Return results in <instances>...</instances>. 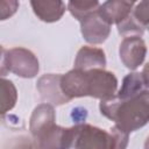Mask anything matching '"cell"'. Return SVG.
<instances>
[{"label":"cell","mask_w":149,"mask_h":149,"mask_svg":"<svg viewBox=\"0 0 149 149\" xmlns=\"http://www.w3.org/2000/svg\"><path fill=\"white\" fill-rule=\"evenodd\" d=\"M99 108L104 116L130 134L149 122V88L127 98L114 94L101 100Z\"/></svg>","instance_id":"cell-1"},{"label":"cell","mask_w":149,"mask_h":149,"mask_svg":"<svg viewBox=\"0 0 149 149\" xmlns=\"http://www.w3.org/2000/svg\"><path fill=\"white\" fill-rule=\"evenodd\" d=\"M54 106L47 102L40 104L33 111L29 121V130L38 148H62L65 129L56 125Z\"/></svg>","instance_id":"cell-2"},{"label":"cell","mask_w":149,"mask_h":149,"mask_svg":"<svg viewBox=\"0 0 149 149\" xmlns=\"http://www.w3.org/2000/svg\"><path fill=\"white\" fill-rule=\"evenodd\" d=\"M65 148L113 149L115 148V142L111 132L87 123H77L65 130L64 149Z\"/></svg>","instance_id":"cell-3"},{"label":"cell","mask_w":149,"mask_h":149,"mask_svg":"<svg viewBox=\"0 0 149 149\" xmlns=\"http://www.w3.org/2000/svg\"><path fill=\"white\" fill-rule=\"evenodd\" d=\"M40 70L37 57L26 48H12L6 50L2 48L1 55V76L5 72H12L21 78H34Z\"/></svg>","instance_id":"cell-4"},{"label":"cell","mask_w":149,"mask_h":149,"mask_svg":"<svg viewBox=\"0 0 149 149\" xmlns=\"http://www.w3.org/2000/svg\"><path fill=\"white\" fill-rule=\"evenodd\" d=\"M118 90V79L113 72L105 69H92L85 71V93L86 97L95 99H107L115 94Z\"/></svg>","instance_id":"cell-5"},{"label":"cell","mask_w":149,"mask_h":149,"mask_svg":"<svg viewBox=\"0 0 149 149\" xmlns=\"http://www.w3.org/2000/svg\"><path fill=\"white\" fill-rule=\"evenodd\" d=\"M119 55L122 64L129 70H136L144 61L147 55V45L144 41L137 36H126L120 43Z\"/></svg>","instance_id":"cell-6"},{"label":"cell","mask_w":149,"mask_h":149,"mask_svg":"<svg viewBox=\"0 0 149 149\" xmlns=\"http://www.w3.org/2000/svg\"><path fill=\"white\" fill-rule=\"evenodd\" d=\"M80 31L87 43L101 44L109 36L111 24L97 10L80 21Z\"/></svg>","instance_id":"cell-7"},{"label":"cell","mask_w":149,"mask_h":149,"mask_svg":"<svg viewBox=\"0 0 149 149\" xmlns=\"http://www.w3.org/2000/svg\"><path fill=\"white\" fill-rule=\"evenodd\" d=\"M61 77L62 74L48 73L43 74L36 83V88L41 95V99L52 106H61L68 104L69 99L62 91L61 87Z\"/></svg>","instance_id":"cell-8"},{"label":"cell","mask_w":149,"mask_h":149,"mask_svg":"<svg viewBox=\"0 0 149 149\" xmlns=\"http://www.w3.org/2000/svg\"><path fill=\"white\" fill-rule=\"evenodd\" d=\"M133 6L134 2L130 0H106L99 6L98 12L109 24H118L130 15Z\"/></svg>","instance_id":"cell-9"},{"label":"cell","mask_w":149,"mask_h":149,"mask_svg":"<svg viewBox=\"0 0 149 149\" xmlns=\"http://www.w3.org/2000/svg\"><path fill=\"white\" fill-rule=\"evenodd\" d=\"M34 14L43 22L52 23L59 21L65 13L63 0H29Z\"/></svg>","instance_id":"cell-10"},{"label":"cell","mask_w":149,"mask_h":149,"mask_svg":"<svg viewBox=\"0 0 149 149\" xmlns=\"http://www.w3.org/2000/svg\"><path fill=\"white\" fill-rule=\"evenodd\" d=\"M105 66H106V57L102 49L85 45L78 50L74 59V69L88 71L97 68L105 69Z\"/></svg>","instance_id":"cell-11"},{"label":"cell","mask_w":149,"mask_h":149,"mask_svg":"<svg viewBox=\"0 0 149 149\" xmlns=\"http://www.w3.org/2000/svg\"><path fill=\"white\" fill-rule=\"evenodd\" d=\"M99 8V0H69L68 9L71 15L79 22L97 12Z\"/></svg>","instance_id":"cell-12"},{"label":"cell","mask_w":149,"mask_h":149,"mask_svg":"<svg viewBox=\"0 0 149 149\" xmlns=\"http://www.w3.org/2000/svg\"><path fill=\"white\" fill-rule=\"evenodd\" d=\"M144 87L146 86L143 84L142 74L139 72H130L123 78L121 88L115 94L119 98H127V97H130L133 94H136L143 91Z\"/></svg>","instance_id":"cell-13"},{"label":"cell","mask_w":149,"mask_h":149,"mask_svg":"<svg viewBox=\"0 0 149 149\" xmlns=\"http://www.w3.org/2000/svg\"><path fill=\"white\" fill-rule=\"evenodd\" d=\"M17 100V91L13 81L2 77L1 79V113L5 114L10 111Z\"/></svg>","instance_id":"cell-14"},{"label":"cell","mask_w":149,"mask_h":149,"mask_svg":"<svg viewBox=\"0 0 149 149\" xmlns=\"http://www.w3.org/2000/svg\"><path fill=\"white\" fill-rule=\"evenodd\" d=\"M116 27H118L119 34H121L123 36H134V35L142 36L144 33V28L135 21V19L132 16V13L126 20L118 23Z\"/></svg>","instance_id":"cell-15"},{"label":"cell","mask_w":149,"mask_h":149,"mask_svg":"<svg viewBox=\"0 0 149 149\" xmlns=\"http://www.w3.org/2000/svg\"><path fill=\"white\" fill-rule=\"evenodd\" d=\"M132 16L143 28L149 26V0H141L132 10Z\"/></svg>","instance_id":"cell-16"},{"label":"cell","mask_w":149,"mask_h":149,"mask_svg":"<svg viewBox=\"0 0 149 149\" xmlns=\"http://www.w3.org/2000/svg\"><path fill=\"white\" fill-rule=\"evenodd\" d=\"M19 0H1L0 1V17L2 21L13 16L19 8Z\"/></svg>","instance_id":"cell-17"},{"label":"cell","mask_w":149,"mask_h":149,"mask_svg":"<svg viewBox=\"0 0 149 149\" xmlns=\"http://www.w3.org/2000/svg\"><path fill=\"white\" fill-rule=\"evenodd\" d=\"M109 132L112 133L113 137H114V142H115V148H126L128 144V136L129 133L122 130L121 128H119L118 126H113Z\"/></svg>","instance_id":"cell-18"},{"label":"cell","mask_w":149,"mask_h":149,"mask_svg":"<svg viewBox=\"0 0 149 149\" xmlns=\"http://www.w3.org/2000/svg\"><path fill=\"white\" fill-rule=\"evenodd\" d=\"M141 74H142V79H143V84L146 88H149V62L143 66Z\"/></svg>","instance_id":"cell-19"},{"label":"cell","mask_w":149,"mask_h":149,"mask_svg":"<svg viewBox=\"0 0 149 149\" xmlns=\"http://www.w3.org/2000/svg\"><path fill=\"white\" fill-rule=\"evenodd\" d=\"M144 148H149V136L147 137V141H146V143H144Z\"/></svg>","instance_id":"cell-20"},{"label":"cell","mask_w":149,"mask_h":149,"mask_svg":"<svg viewBox=\"0 0 149 149\" xmlns=\"http://www.w3.org/2000/svg\"><path fill=\"white\" fill-rule=\"evenodd\" d=\"M130 1H132V2H134V3H135V2H136V1H137V0H130Z\"/></svg>","instance_id":"cell-21"},{"label":"cell","mask_w":149,"mask_h":149,"mask_svg":"<svg viewBox=\"0 0 149 149\" xmlns=\"http://www.w3.org/2000/svg\"><path fill=\"white\" fill-rule=\"evenodd\" d=\"M148 29H149V27H148Z\"/></svg>","instance_id":"cell-22"}]
</instances>
